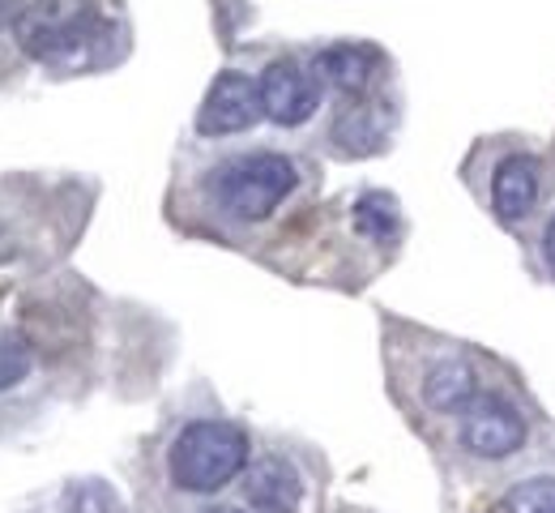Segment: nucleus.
<instances>
[{"mask_svg":"<svg viewBox=\"0 0 555 513\" xmlns=\"http://www.w3.org/2000/svg\"><path fill=\"white\" fill-rule=\"evenodd\" d=\"M539 193H543V163H539V154L508 150V154L495 158L491 184H487V202H491V215L504 227H521V222L530 219L534 206H539Z\"/></svg>","mask_w":555,"mask_h":513,"instance_id":"0eeeda50","label":"nucleus"},{"mask_svg":"<svg viewBox=\"0 0 555 513\" xmlns=\"http://www.w3.org/2000/svg\"><path fill=\"white\" fill-rule=\"evenodd\" d=\"M530 440V420L526 411L500 394V389H483L462 415H457V445L462 453H470L475 462H504L513 453H521Z\"/></svg>","mask_w":555,"mask_h":513,"instance_id":"20e7f679","label":"nucleus"},{"mask_svg":"<svg viewBox=\"0 0 555 513\" xmlns=\"http://www.w3.org/2000/svg\"><path fill=\"white\" fill-rule=\"evenodd\" d=\"M197 513H244V510H235V505H206V510H197Z\"/></svg>","mask_w":555,"mask_h":513,"instance_id":"f3484780","label":"nucleus"},{"mask_svg":"<svg viewBox=\"0 0 555 513\" xmlns=\"http://www.w3.org/2000/svg\"><path fill=\"white\" fill-rule=\"evenodd\" d=\"M261 90L257 81L240 69H222L209 81L206 99L197 107V133L202 138H235L248 133L261 120Z\"/></svg>","mask_w":555,"mask_h":513,"instance_id":"423d86ee","label":"nucleus"},{"mask_svg":"<svg viewBox=\"0 0 555 513\" xmlns=\"http://www.w3.org/2000/svg\"><path fill=\"white\" fill-rule=\"evenodd\" d=\"M103 39L107 17L99 0H30L13 17V43L48 69L90 65Z\"/></svg>","mask_w":555,"mask_h":513,"instance_id":"f257e3e1","label":"nucleus"},{"mask_svg":"<svg viewBox=\"0 0 555 513\" xmlns=\"http://www.w3.org/2000/svg\"><path fill=\"white\" fill-rule=\"evenodd\" d=\"M30 368H35V351H30L26 334L0 330V394L13 389V385H22L30 376Z\"/></svg>","mask_w":555,"mask_h":513,"instance_id":"4468645a","label":"nucleus"},{"mask_svg":"<svg viewBox=\"0 0 555 513\" xmlns=\"http://www.w3.org/2000/svg\"><path fill=\"white\" fill-rule=\"evenodd\" d=\"M495 513H555V475L521 479L517 488L504 492Z\"/></svg>","mask_w":555,"mask_h":513,"instance_id":"ddd939ff","label":"nucleus"},{"mask_svg":"<svg viewBox=\"0 0 555 513\" xmlns=\"http://www.w3.org/2000/svg\"><path fill=\"white\" fill-rule=\"evenodd\" d=\"M479 394H483L479 368L470 364L466 356H440L418 376V398H423V407L431 415H462Z\"/></svg>","mask_w":555,"mask_h":513,"instance_id":"6e6552de","label":"nucleus"},{"mask_svg":"<svg viewBox=\"0 0 555 513\" xmlns=\"http://www.w3.org/2000/svg\"><path fill=\"white\" fill-rule=\"evenodd\" d=\"M257 90H261L266 120L278 125V129H299L321 107V77L312 74L304 61H295V56L270 61L257 77Z\"/></svg>","mask_w":555,"mask_h":513,"instance_id":"39448f33","label":"nucleus"},{"mask_svg":"<svg viewBox=\"0 0 555 513\" xmlns=\"http://www.w3.org/2000/svg\"><path fill=\"white\" fill-rule=\"evenodd\" d=\"M312 74L347 99H363L372 90L376 74H380V52L367 48V43H330V48L317 52Z\"/></svg>","mask_w":555,"mask_h":513,"instance_id":"9d476101","label":"nucleus"},{"mask_svg":"<svg viewBox=\"0 0 555 513\" xmlns=\"http://www.w3.org/2000/svg\"><path fill=\"white\" fill-rule=\"evenodd\" d=\"M253 445L231 420H189L167 445V479L176 492L214 497L248 471Z\"/></svg>","mask_w":555,"mask_h":513,"instance_id":"7ed1b4c3","label":"nucleus"},{"mask_svg":"<svg viewBox=\"0 0 555 513\" xmlns=\"http://www.w3.org/2000/svg\"><path fill=\"white\" fill-rule=\"evenodd\" d=\"M389 138V107L380 99H350L347 107L338 112L334 129H330V142L338 154L347 158H363V154H376Z\"/></svg>","mask_w":555,"mask_h":513,"instance_id":"9b49d317","label":"nucleus"},{"mask_svg":"<svg viewBox=\"0 0 555 513\" xmlns=\"http://www.w3.org/2000/svg\"><path fill=\"white\" fill-rule=\"evenodd\" d=\"M69 505L73 513H120V501L103 484H77L69 492Z\"/></svg>","mask_w":555,"mask_h":513,"instance_id":"2eb2a0df","label":"nucleus"},{"mask_svg":"<svg viewBox=\"0 0 555 513\" xmlns=\"http://www.w3.org/2000/svg\"><path fill=\"white\" fill-rule=\"evenodd\" d=\"M539 257H543V270L555 279V210L547 215L543 231H539Z\"/></svg>","mask_w":555,"mask_h":513,"instance_id":"dca6fc26","label":"nucleus"},{"mask_svg":"<svg viewBox=\"0 0 555 513\" xmlns=\"http://www.w3.org/2000/svg\"><path fill=\"white\" fill-rule=\"evenodd\" d=\"M244 501L253 513H299L304 505V475L291 458H261L244 471Z\"/></svg>","mask_w":555,"mask_h":513,"instance_id":"1a4fd4ad","label":"nucleus"},{"mask_svg":"<svg viewBox=\"0 0 555 513\" xmlns=\"http://www.w3.org/2000/svg\"><path fill=\"white\" fill-rule=\"evenodd\" d=\"M350 227L372 240V244H393L398 231H402V219H398V202L389 193H363L354 206H350Z\"/></svg>","mask_w":555,"mask_h":513,"instance_id":"f8f14e48","label":"nucleus"},{"mask_svg":"<svg viewBox=\"0 0 555 513\" xmlns=\"http://www.w3.org/2000/svg\"><path fill=\"white\" fill-rule=\"evenodd\" d=\"M0 13H4V0H0Z\"/></svg>","mask_w":555,"mask_h":513,"instance_id":"a211bd4d","label":"nucleus"},{"mask_svg":"<svg viewBox=\"0 0 555 513\" xmlns=\"http://www.w3.org/2000/svg\"><path fill=\"white\" fill-rule=\"evenodd\" d=\"M299 189V163L282 150H248L214 163L206 176V197L231 222H266Z\"/></svg>","mask_w":555,"mask_h":513,"instance_id":"f03ea898","label":"nucleus"}]
</instances>
